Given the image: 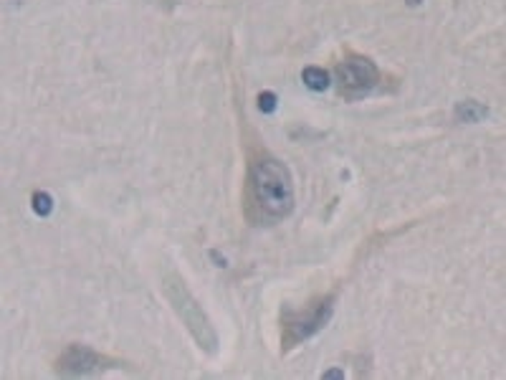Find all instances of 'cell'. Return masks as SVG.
Masks as SVG:
<instances>
[{
	"label": "cell",
	"mask_w": 506,
	"mask_h": 380,
	"mask_svg": "<svg viewBox=\"0 0 506 380\" xmlns=\"http://www.w3.org/2000/svg\"><path fill=\"white\" fill-rule=\"evenodd\" d=\"M117 365H119L117 360H112V357L107 355H99L97 350H91L86 345H71V347L56 360V373L66 375V378H78V375H94L107 368H117Z\"/></svg>",
	"instance_id": "cell-5"
},
{
	"label": "cell",
	"mask_w": 506,
	"mask_h": 380,
	"mask_svg": "<svg viewBox=\"0 0 506 380\" xmlns=\"http://www.w3.org/2000/svg\"><path fill=\"white\" fill-rule=\"evenodd\" d=\"M33 211L38 216H49L54 211V198L49 193H33Z\"/></svg>",
	"instance_id": "cell-8"
},
{
	"label": "cell",
	"mask_w": 506,
	"mask_h": 380,
	"mask_svg": "<svg viewBox=\"0 0 506 380\" xmlns=\"http://www.w3.org/2000/svg\"><path fill=\"white\" fill-rule=\"evenodd\" d=\"M163 292L167 296L170 307L175 309V314L182 320V325L187 327V332L193 335V340L198 342L200 350L216 352L218 350V332L213 327L211 317L205 314L203 304L195 299V294L190 292V287L185 284V279L180 274L170 272L163 279Z\"/></svg>",
	"instance_id": "cell-2"
},
{
	"label": "cell",
	"mask_w": 506,
	"mask_h": 380,
	"mask_svg": "<svg viewBox=\"0 0 506 380\" xmlns=\"http://www.w3.org/2000/svg\"><path fill=\"white\" fill-rule=\"evenodd\" d=\"M294 211L289 168L269 152L251 157L246 178V218L253 226H273Z\"/></svg>",
	"instance_id": "cell-1"
},
{
	"label": "cell",
	"mask_w": 506,
	"mask_h": 380,
	"mask_svg": "<svg viewBox=\"0 0 506 380\" xmlns=\"http://www.w3.org/2000/svg\"><path fill=\"white\" fill-rule=\"evenodd\" d=\"M334 302L337 294H317L312 296L304 307H283L281 309V350L289 352L299 347L302 342L312 340L317 332H322L329 325L331 314H334Z\"/></svg>",
	"instance_id": "cell-3"
},
{
	"label": "cell",
	"mask_w": 506,
	"mask_h": 380,
	"mask_svg": "<svg viewBox=\"0 0 506 380\" xmlns=\"http://www.w3.org/2000/svg\"><path fill=\"white\" fill-rule=\"evenodd\" d=\"M453 117L458 122H469V125H476L481 122L483 117H488V107H483L481 102L476 99H466V102H458L456 109H453Z\"/></svg>",
	"instance_id": "cell-6"
},
{
	"label": "cell",
	"mask_w": 506,
	"mask_h": 380,
	"mask_svg": "<svg viewBox=\"0 0 506 380\" xmlns=\"http://www.w3.org/2000/svg\"><path fill=\"white\" fill-rule=\"evenodd\" d=\"M302 79H304V84H307L312 91H324V89H329V84H331L329 74L319 67H307L302 71Z\"/></svg>",
	"instance_id": "cell-7"
},
{
	"label": "cell",
	"mask_w": 506,
	"mask_h": 380,
	"mask_svg": "<svg viewBox=\"0 0 506 380\" xmlns=\"http://www.w3.org/2000/svg\"><path fill=\"white\" fill-rule=\"evenodd\" d=\"M334 76H337L339 91L344 97L357 99L362 94H370L375 86L380 84V69L372 59L360 54H350L344 56L342 61L334 69Z\"/></svg>",
	"instance_id": "cell-4"
},
{
	"label": "cell",
	"mask_w": 506,
	"mask_h": 380,
	"mask_svg": "<svg viewBox=\"0 0 506 380\" xmlns=\"http://www.w3.org/2000/svg\"><path fill=\"white\" fill-rule=\"evenodd\" d=\"M276 94L273 91H264L259 97V109L264 112V115H271V112H276Z\"/></svg>",
	"instance_id": "cell-9"
}]
</instances>
